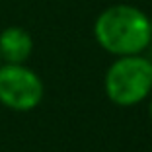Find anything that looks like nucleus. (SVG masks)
<instances>
[{"mask_svg": "<svg viewBox=\"0 0 152 152\" xmlns=\"http://www.w3.org/2000/svg\"><path fill=\"white\" fill-rule=\"evenodd\" d=\"M150 31H152V18H150Z\"/></svg>", "mask_w": 152, "mask_h": 152, "instance_id": "6", "label": "nucleus"}, {"mask_svg": "<svg viewBox=\"0 0 152 152\" xmlns=\"http://www.w3.org/2000/svg\"><path fill=\"white\" fill-rule=\"evenodd\" d=\"M150 152H152V150H150Z\"/></svg>", "mask_w": 152, "mask_h": 152, "instance_id": "8", "label": "nucleus"}, {"mask_svg": "<svg viewBox=\"0 0 152 152\" xmlns=\"http://www.w3.org/2000/svg\"><path fill=\"white\" fill-rule=\"evenodd\" d=\"M33 51V39L23 27H6L0 33V57L4 63L22 64Z\"/></svg>", "mask_w": 152, "mask_h": 152, "instance_id": "4", "label": "nucleus"}, {"mask_svg": "<svg viewBox=\"0 0 152 152\" xmlns=\"http://www.w3.org/2000/svg\"><path fill=\"white\" fill-rule=\"evenodd\" d=\"M94 35L99 47L111 55H140L152 39L150 20L134 6L115 4L98 16Z\"/></svg>", "mask_w": 152, "mask_h": 152, "instance_id": "1", "label": "nucleus"}, {"mask_svg": "<svg viewBox=\"0 0 152 152\" xmlns=\"http://www.w3.org/2000/svg\"><path fill=\"white\" fill-rule=\"evenodd\" d=\"M0 61H2V57H0Z\"/></svg>", "mask_w": 152, "mask_h": 152, "instance_id": "7", "label": "nucleus"}, {"mask_svg": "<svg viewBox=\"0 0 152 152\" xmlns=\"http://www.w3.org/2000/svg\"><path fill=\"white\" fill-rule=\"evenodd\" d=\"M103 86L115 105H137L148 98L152 90V63L140 55L119 57L107 68Z\"/></svg>", "mask_w": 152, "mask_h": 152, "instance_id": "2", "label": "nucleus"}, {"mask_svg": "<svg viewBox=\"0 0 152 152\" xmlns=\"http://www.w3.org/2000/svg\"><path fill=\"white\" fill-rule=\"evenodd\" d=\"M43 80L26 64H0V103L14 111H31L43 99Z\"/></svg>", "mask_w": 152, "mask_h": 152, "instance_id": "3", "label": "nucleus"}, {"mask_svg": "<svg viewBox=\"0 0 152 152\" xmlns=\"http://www.w3.org/2000/svg\"><path fill=\"white\" fill-rule=\"evenodd\" d=\"M150 117H152V102H150Z\"/></svg>", "mask_w": 152, "mask_h": 152, "instance_id": "5", "label": "nucleus"}]
</instances>
